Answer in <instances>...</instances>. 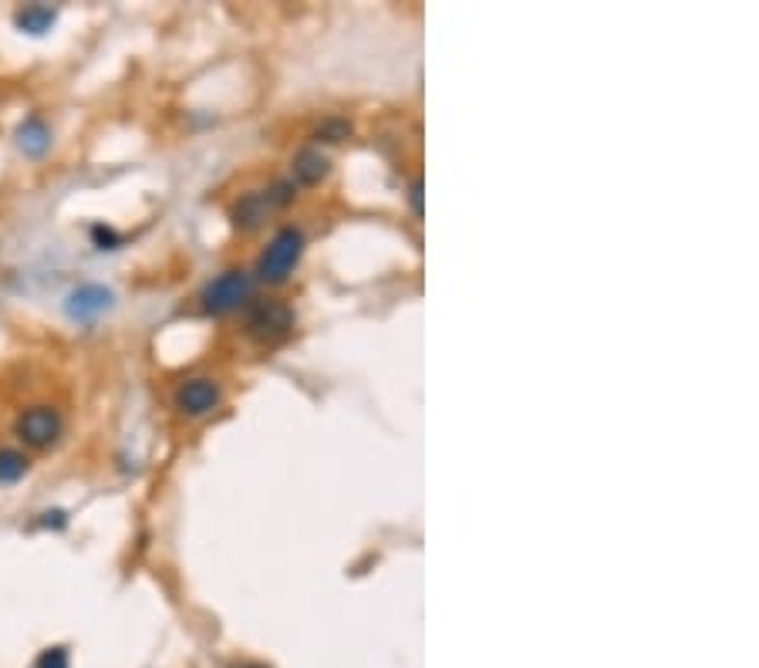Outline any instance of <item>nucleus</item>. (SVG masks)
I'll list each match as a JSON object with an SVG mask.
<instances>
[{
    "mask_svg": "<svg viewBox=\"0 0 759 668\" xmlns=\"http://www.w3.org/2000/svg\"><path fill=\"white\" fill-rule=\"evenodd\" d=\"M250 294H253L250 274H243V271H227V274L213 278V281L203 287L200 301H203L206 315L223 318V315H234L237 307H243V304L250 301Z\"/></svg>",
    "mask_w": 759,
    "mask_h": 668,
    "instance_id": "2",
    "label": "nucleus"
},
{
    "mask_svg": "<svg viewBox=\"0 0 759 668\" xmlns=\"http://www.w3.org/2000/svg\"><path fill=\"white\" fill-rule=\"evenodd\" d=\"M271 210L274 206H271V200H267V193H247L234 206V223H237L240 230H257Z\"/></svg>",
    "mask_w": 759,
    "mask_h": 668,
    "instance_id": "8",
    "label": "nucleus"
},
{
    "mask_svg": "<svg viewBox=\"0 0 759 668\" xmlns=\"http://www.w3.org/2000/svg\"><path fill=\"white\" fill-rule=\"evenodd\" d=\"M31 469V460L14 450V445H0V486H11L18 479H24Z\"/></svg>",
    "mask_w": 759,
    "mask_h": 668,
    "instance_id": "11",
    "label": "nucleus"
},
{
    "mask_svg": "<svg viewBox=\"0 0 759 668\" xmlns=\"http://www.w3.org/2000/svg\"><path fill=\"white\" fill-rule=\"evenodd\" d=\"M240 668H263V665H240Z\"/></svg>",
    "mask_w": 759,
    "mask_h": 668,
    "instance_id": "15",
    "label": "nucleus"
},
{
    "mask_svg": "<svg viewBox=\"0 0 759 668\" xmlns=\"http://www.w3.org/2000/svg\"><path fill=\"white\" fill-rule=\"evenodd\" d=\"M301 253H304V234L297 227H284V230L274 234L271 244H267L257 271H260V278L267 284H284L291 278V271L297 267Z\"/></svg>",
    "mask_w": 759,
    "mask_h": 668,
    "instance_id": "1",
    "label": "nucleus"
},
{
    "mask_svg": "<svg viewBox=\"0 0 759 668\" xmlns=\"http://www.w3.org/2000/svg\"><path fill=\"white\" fill-rule=\"evenodd\" d=\"M58 21V11L48 8V4H24L18 14H14V24L18 31L31 34V37H41V34H48Z\"/></svg>",
    "mask_w": 759,
    "mask_h": 668,
    "instance_id": "9",
    "label": "nucleus"
},
{
    "mask_svg": "<svg viewBox=\"0 0 759 668\" xmlns=\"http://www.w3.org/2000/svg\"><path fill=\"white\" fill-rule=\"evenodd\" d=\"M409 200H412V210H416V213H422V183H419V180L412 183V190H409Z\"/></svg>",
    "mask_w": 759,
    "mask_h": 668,
    "instance_id": "14",
    "label": "nucleus"
},
{
    "mask_svg": "<svg viewBox=\"0 0 759 668\" xmlns=\"http://www.w3.org/2000/svg\"><path fill=\"white\" fill-rule=\"evenodd\" d=\"M219 398H223L219 385L213 378L200 375V378H186V382L175 385L172 406L180 409L183 416H190V419H200V416H209L219 406Z\"/></svg>",
    "mask_w": 759,
    "mask_h": 668,
    "instance_id": "5",
    "label": "nucleus"
},
{
    "mask_svg": "<svg viewBox=\"0 0 759 668\" xmlns=\"http://www.w3.org/2000/svg\"><path fill=\"white\" fill-rule=\"evenodd\" d=\"M115 307V291L105 287V284H81L68 294L65 301V310L68 318L78 321V325H92L99 321L102 315H109V310Z\"/></svg>",
    "mask_w": 759,
    "mask_h": 668,
    "instance_id": "4",
    "label": "nucleus"
},
{
    "mask_svg": "<svg viewBox=\"0 0 759 668\" xmlns=\"http://www.w3.org/2000/svg\"><path fill=\"white\" fill-rule=\"evenodd\" d=\"M294 325V315H291V307L281 304V301H260L253 310H250V318H247V335L257 338V341H277L291 331Z\"/></svg>",
    "mask_w": 759,
    "mask_h": 668,
    "instance_id": "6",
    "label": "nucleus"
},
{
    "mask_svg": "<svg viewBox=\"0 0 759 668\" xmlns=\"http://www.w3.org/2000/svg\"><path fill=\"white\" fill-rule=\"evenodd\" d=\"M328 176V156L318 152V149H301L294 156V180L297 183H307V186H315L321 183Z\"/></svg>",
    "mask_w": 759,
    "mask_h": 668,
    "instance_id": "10",
    "label": "nucleus"
},
{
    "mask_svg": "<svg viewBox=\"0 0 759 668\" xmlns=\"http://www.w3.org/2000/svg\"><path fill=\"white\" fill-rule=\"evenodd\" d=\"M14 143H18V149H21L27 159H41L44 152L52 149V128H48V122H44V118L31 115V118H24V122L18 125Z\"/></svg>",
    "mask_w": 759,
    "mask_h": 668,
    "instance_id": "7",
    "label": "nucleus"
},
{
    "mask_svg": "<svg viewBox=\"0 0 759 668\" xmlns=\"http://www.w3.org/2000/svg\"><path fill=\"white\" fill-rule=\"evenodd\" d=\"M34 668H71V652L65 645H52L44 648L34 661Z\"/></svg>",
    "mask_w": 759,
    "mask_h": 668,
    "instance_id": "12",
    "label": "nucleus"
},
{
    "mask_svg": "<svg viewBox=\"0 0 759 668\" xmlns=\"http://www.w3.org/2000/svg\"><path fill=\"white\" fill-rule=\"evenodd\" d=\"M65 432V419L55 406H31L14 419V435L31 445V450H52V445L61 439Z\"/></svg>",
    "mask_w": 759,
    "mask_h": 668,
    "instance_id": "3",
    "label": "nucleus"
},
{
    "mask_svg": "<svg viewBox=\"0 0 759 668\" xmlns=\"http://www.w3.org/2000/svg\"><path fill=\"white\" fill-rule=\"evenodd\" d=\"M92 244L99 250H115L122 244V234H115L112 227H102V223H95V227H92Z\"/></svg>",
    "mask_w": 759,
    "mask_h": 668,
    "instance_id": "13",
    "label": "nucleus"
}]
</instances>
